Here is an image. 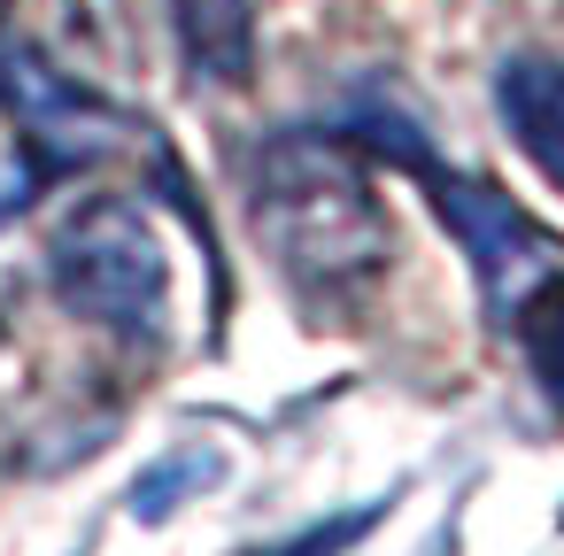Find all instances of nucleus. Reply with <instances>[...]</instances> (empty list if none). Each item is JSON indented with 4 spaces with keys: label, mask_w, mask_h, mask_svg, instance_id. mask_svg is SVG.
Segmentation results:
<instances>
[{
    "label": "nucleus",
    "mask_w": 564,
    "mask_h": 556,
    "mask_svg": "<svg viewBox=\"0 0 564 556\" xmlns=\"http://www.w3.org/2000/svg\"><path fill=\"white\" fill-rule=\"evenodd\" d=\"M248 225H256L263 255L279 263V279L317 317L364 302L394 255V225H387L348 132L263 140L256 178H248Z\"/></svg>",
    "instance_id": "1"
},
{
    "label": "nucleus",
    "mask_w": 564,
    "mask_h": 556,
    "mask_svg": "<svg viewBox=\"0 0 564 556\" xmlns=\"http://www.w3.org/2000/svg\"><path fill=\"white\" fill-rule=\"evenodd\" d=\"M47 279L63 294V309H78L86 325H109L124 340H155L163 309H171V255L148 225L140 201H86L78 217H63Z\"/></svg>",
    "instance_id": "2"
},
{
    "label": "nucleus",
    "mask_w": 564,
    "mask_h": 556,
    "mask_svg": "<svg viewBox=\"0 0 564 556\" xmlns=\"http://www.w3.org/2000/svg\"><path fill=\"white\" fill-rule=\"evenodd\" d=\"M0 117L17 124L24 148V186L94 171L109 155L132 148V117L117 101H101L94 86H78L70 70H55L40 47H0Z\"/></svg>",
    "instance_id": "3"
},
{
    "label": "nucleus",
    "mask_w": 564,
    "mask_h": 556,
    "mask_svg": "<svg viewBox=\"0 0 564 556\" xmlns=\"http://www.w3.org/2000/svg\"><path fill=\"white\" fill-rule=\"evenodd\" d=\"M402 171L433 186V209H441V225L464 240V255H471V271H479L487 309H495V317H510V302H518V294H525V279L541 271V232H533V217H525L502 186L464 178V171H441V163H433V148H417Z\"/></svg>",
    "instance_id": "4"
},
{
    "label": "nucleus",
    "mask_w": 564,
    "mask_h": 556,
    "mask_svg": "<svg viewBox=\"0 0 564 556\" xmlns=\"http://www.w3.org/2000/svg\"><path fill=\"white\" fill-rule=\"evenodd\" d=\"M495 109H502L510 140L525 148V163L564 186V63H541V55L502 63L495 70Z\"/></svg>",
    "instance_id": "5"
},
{
    "label": "nucleus",
    "mask_w": 564,
    "mask_h": 556,
    "mask_svg": "<svg viewBox=\"0 0 564 556\" xmlns=\"http://www.w3.org/2000/svg\"><path fill=\"white\" fill-rule=\"evenodd\" d=\"M171 24H178L194 78H209V86L256 78V9L248 0H171Z\"/></svg>",
    "instance_id": "6"
},
{
    "label": "nucleus",
    "mask_w": 564,
    "mask_h": 556,
    "mask_svg": "<svg viewBox=\"0 0 564 556\" xmlns=\"http://www.w3.org/2000/svg\"><path fill=\"white\" fill-rule=\"evenodd\" d=\"M502 325L518 332V348H525V371L541 379V394L564 410V271L533 279V286L510 302V317H502Z\"/></svg>",
    "instance_id": "7"
},
{
    "label": "nucleus",
    "mask_w": 564,
    "mask_h": 556,
    "mask_svg": "<svg viewBox=\"0 0 564 556\" xmlns=\"http://www.w3.org/2000/svg\"><path fill=\"white\" fill-rule=\"evenodd\" d=\"M217 471H225V464H217V448H178V456L148 464V471L132 479V517H140V525H163V517H171L186 494H202Z\"/></svg>",
    "instance_id": "8"
},
{
    "label": "nucleus",
    "mask_w": 564,
    "mask_h": 556,
    "mask_svg": "<svg viewBox=\"0 0 564 556\" xmlns=\"http://www.w3.org/2000/svg\"><path fill=\"white\" fill-rule=\"evenodd\" d=\"M0 17H9V0H0Z\"/></svg>",
    "instance_id": "9"
}]
</instances>
